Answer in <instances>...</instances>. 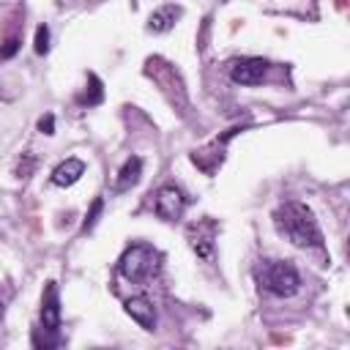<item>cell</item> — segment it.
Wrapping results in <instances>:
<instances>
[{"label":"cell","mask_w":350,"mask_h":350,"mask_svg":"<svg viewBox=\"0 0 350 350\" xmlns=\"http://www.w3.org/2000/svg\"><path fill=\"white\" fill-rule=\"evenodd\" d=\"M265 71H268V63L262 57H241L232 63L230 77H232V82L252 88V85H260L265 79Z\"/></svg>","instance_id":"cell-6"},{"label":"cell","mask_w":350,"mask_h":350,"mask_svg":"<svg viewBox=\"0 0 350 350\" xmlns=\"http://www.w3.org/2000/svg\"><path fill=\"white\" fill-rule=\"evenodd\" d=\"M49 49V27L46 25H38L36 27V52L44 55Z\"/></svg>","instance_id":"cell-13"},{"label":"cell","mask_w":350,"mask_h":350,"mask_svg":"<svg viewBox=\"0 0 350 350\" xmlns=\"http://www.w3.org/2000/svg\"><path fill=\"white\" fill-rule=\"evenodd\" d=\"M126 314H129L139 328H145V331H153V328H156V309H153V304H150L145 295L129 298V301H126Z\"/></svg>","instance_id":"cell-8"},{"label":"cell","mask_w":350,"mask_h":350,"mask_svg":"<svg viewBox=\"0 0 350 350\" xmlns=\"http://www.w3.org/2000/svg\"><path fill=\"white\" fill-rule=\"evenodd\" d=\"M101 208H104V200L98 197L96 202H93V208H90V213H88V219H85V224H82V232H88L96 221H98V213H101Z\"/></svg>","instance_id":"cell-14"},{"label":"cell","mask_w":350,"mask_h":350,"mask_svg":"<svg viewBox=\"0 0 350 350\" xmlns=\"http://www.w3.org/2000/svg\"><path fill=\"white\" fill-rule=\"evenodd\" d=\"M57 328H60V298H57L55 282H49L44 290V301H41V331L57 334Z\"/></svg>","instance_id":"cell-7"},{"label":"cell","mask_w":350,"mask_h":350,"mask_svg":"<svg viewBox=\"0 0 350 350\" xmlns=\"http://www.w3.org/2000/svg\"><path fill=\"white\" fill-rule=\"evenodd\" d=\"M178 16H180V8H178V5H161L159 11L150 14L148 30H153V33H167V30L175 25Z\"/></svg>","instance_id":"cell-11"},{"label":"cell","mask_w":350,"mask_h":350,"mask_svg":"<svg viewBox=\"0 0 350 350\" xmlns=\"http://www.w3.org/2000/svg\"><path fill=\"white\" fill-rule=\"evenodd\" d=\"M254 273H257L260 287L279 298H287V295L298 293V287H301V273L290 260H262Z\"/></svg>","instance_id":"cell-2"},{"label":"cell","mask_w":350,"mask_h":350,"mask_svg":"<svg viewBox=\"0 0 350 350\" xmlns=\"http://www.w3.org/2000/svg\"><path fill=\"white\" fill-rule=\"evenodd\" d=\"M82 172H85V161H79V159H66L63 164L55 167L52 183H55V186H71V183H77V180L82 178Z\"/></svg>","instance_id":"cell-9"},{"label":"cell","mask_w":350,"mask_h":350,"mask_svg":"<svg viewBox=\"0 0 350 350\" xmlns=\"http://www.w3.org/2000/svg\"><path fill=\"white\" fill-rule=\"evenodd\" d=\"M139 175H142V159L139 156L126 159V164L118 172V180H115V191H129L131 186H137Z\"/></svg>","instance_id":"cell-10"},{"label":"cell","mask_w":350,"mask_h":350,"mask_svg":"<svg viewBox=\"0 0 350 350\" xmlns=\"http://www.w3.org/2000/svg\"><path fill=\"white\" fill-rule=\"evenodd\" d=\"M273 224L279 235H284L298 249H323V232L317 227L314 213L304 202H284L273 211Z\"/></svg>","instance_id":"cell-1"},{"label":"cell","mask_w":350,"mask_h":350,"mask_svg":"<svg viewBox=\"0 0 350 350\" xmlns=\"http://www.w3.org/2000/svg\"><path fill=\"white\" fill-rule=\"evenodd\" d=\"M16 46H19V41H16V38H11V41H8V46L3 49V55H0V57H8V55H14V52H16Z\"/></svg>","instance_id":"cell-16"},{"label":"cell","mask_w":350,"mask_h":350,"mask_svg":"<svg viewBox=\"0 0 350 350\" xmlns=\"http://www.w3.org/2000/svg\"><path fill=\"white\" fill-rule=\"evenodd\" d=\"M183 208H186V197H183V191H180L178 186H161V189L156 191L153 211H156L159 219L175 221V219H180Z\"/></svg>","instance_id":"cell-5"},{"label":"cell","mask_w":350,"mask_h":350,"mask_svg":"<svg viewBox=\"0 0 350 350\" xmlns=\"http://www.w3.org/2000/svg\"><path fill=\"white\" fill-rule=\"evenodd\" d=\"M38 129H41V134H55V115H44L38 120Z\"/></svg>","instance_id":"cell-15"},{"label":"cell","mask_w":350,"mask_h":350,"mask_svg":"<svg viewBox=\"0 0 350 350\" xmlns=\"http://www.w3.org/2000/svg\"><path fill=\"white\" fill-rule=\"evenodd\" d=\"M159 268V252L148 243H134L120 254L118 271L123 279L129 282H145L148 276H153Z\"/></svg>","instance_id":"cell-3"},{"label":"cell","mask_w":350,"mask_h":350,"mask_svg":"<svg viewBox=\"0 0 350 350\" xmlns=\"http://www.w3.org/2000/svg\"><path fill=\"white\" fill-rule=\"evenodd\" d=\"M0 320H3V301H0Z\"/></svg>","instance_id":"cell-17"},{"label":"cell","mask_w":350,"mask_h":350,"mask_svg":"<svg viewBox=\"0 0 350 350\" xmlns=\"http://www.w3.org/2000/svg\"><path fill=\"white\" fill-rule=\"evenodd\" d=\"M186 238H189V246L194 249V254L200 257V260H205V262H211L213 260V241H216V221L213 219H200V221H194V224H189V230H186Z\"/></svg>","instance_id":"cell-4"},{"label":"cell","mask_w":350,"mask_h":350,"mask_svg":"<svg viewBox=\"0 0 350 350\" xmlns=\"http://www.w3.org/2000/svg\"><path fill=\"white\" fill-rule=\"evenodd\" d=\"M88 82H90V88H85L82 93H79V104L82 107H96L98 101H101V96H104V90H101V82H98V77L96 74H88Z\"/></svg>","instance_id":"cell-12"}]
</instances>
